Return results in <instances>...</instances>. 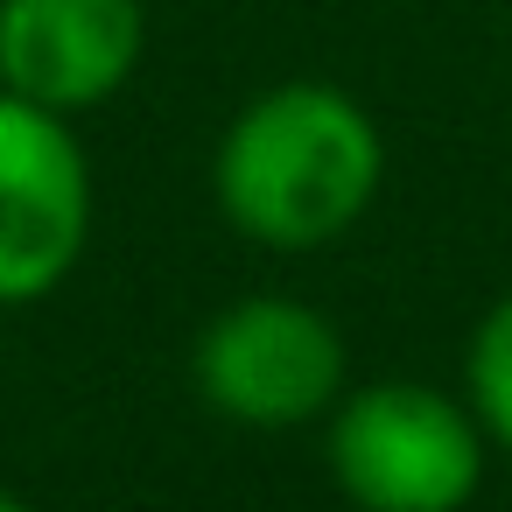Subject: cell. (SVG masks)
<instances>
[{"label":"cell","instance_id":"cell-1","mask_svg":"<svg viewBox=\"0 0 512 512\" xmlns=\"http://www.w3.org/2000/svg\"><path fill=\"white\" fill-rule=\"evenodd\" d=\"M386 183V134L330 78H281L253 92L211 155V197L225 225L267 253L337 246Z\"/></svg>","mask_w":512,"mask_h":512},{"label":"cell","instance_id":"cell-2","mask_svg":"<svg viewBox=\"0 0 512 512\" xmlns=\"http://www.w3.org/2000/svg\"><path fill=\"white\" fill-rule=\"evenodd\" d=\"M323 456L358 512H463L484 491L491 435L428 379H372L323 414Z\"/></svg>","mask_w":512,"mask_h":512},{"label":"cell","instance_id":"cell-3","mask_svg":"<svg viewBox=\"0 0 512 512\" xmlns=\"http://www.w3.org/2000/svg\"><path fill=\"white\" fill-rule=\"evenodd\" d=\"M190 379H197L204 407L225 414L232 428L288 435V428L323 421L344 400L351 351H344V330L316 302L239 295L197 330Z\"/></svg>","mask_w":512,"mask_h":512},{"label":"cell","instance_id":"cell-4","mask_svg":"<svg viewBox=\"0 0 512 512\" xmlns=\"http://www.w3.org/2000/svg\"><path fill=\"white\" fill-rule=\"evenodd\" d=\"M92 246V162L64 113L0 85V309L71 281Z\"/></svg>","mask_w":512,"mask_h":512},{"label":"cell","instance_id":"cell-5","mask_svg":"<svg viewBox=\"0 0 512 512\" xmlns=\"http://www.w3.org/2000/svg\"><path fill=\"white\" fill-rule=\"evenodd\" d=\"M141 57V0H0V85L64 120L120 99Z\"/></svg>","mask_w":512,"mask_h":512},{"label":"cell","instance_id":"cell-6","mask_svg":"<svg viewBox=\"0 0 512 512\" xmlns=\"http://www.w3.org/2000/svg\"><path fill=\"white\" fill-rule=\"evenodd\" d=\"M463 400L484 421L491 449L512 456V288L477 316L470 351H463Z\"/></svg>","mask_w":512,"mask_h":512},{"label":"cell","instance_id":"cell-7","mask_svg":"<svg viewBox=\"0 0 512 512\" xmlns=\"http://www.w3.org/2000/svg\"><path fill=\"white\" fill-rule=\"evenodd\" d=\"M0 512H36V505H29L22 491H0Z\"/></svg>","mask_w":512,"mask_h":512}]
</instances>
